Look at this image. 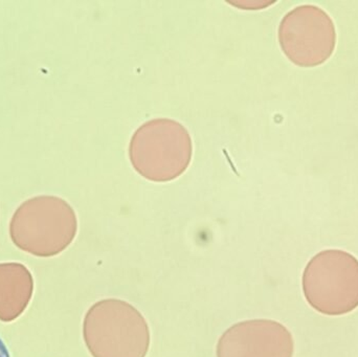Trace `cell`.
<instances>
[{
    "label": "cell",
    "mask_w": 358,
    "mask_h": 357,
    "mask_svg": "<svg viewBox=\"0 0 358 357\" xmlns=\"http://www.w3.org/2000/svg\"><path fill=\"white\" fill-rule=\"evenodd\" d=\"M73 207L56 195H38L23 201L13 214L10 236L21 251L36 257H54L67 249L77 235Z\"/></svg>",
    "instance_id": "obj_1"
},
{
    "label": "cell",
    "mask_w": 358,
    "mask_h": 357,
    "mask_svg": "<svg viewBox=\"0 0 358 357\" xmlns=\"http://www.w3.org/2000/svg\"><path fill=\"white\" fill-rule=\"evenodd\" d=\"M33 293V276L23 264L0 263V321L10 323L18 319Z\"/></svg>",
    "instance_id": "obj_7"
},
{
    "label": "cell",
    "mask_w": 358,
    "mask_h": 357,
    "mask_svg": "<svg viewBox=\"0 0 358 357\" xmlns=\"http://www.w3.org/2000/svg\"><path fill=\"white\" fill-rule=\"evenodd\" d=\"M0 357H10V352L1 339H0Z\"/></svg>",
    "instance_id": "obj_8"
},
{
    "label": "cell",
    "mask_w": 358,
    "mask_h": 357,
    "mask_svg": "<svg viewBox=\"0 0 358 357\" xmlns=\"http://www.w3.org/2000/svg\"><path fill=\"white\" fill-rule=\"evenodd\" d=\"M83 339L92 357H146L150 329L131 304L117 299L96 302L86 314Z\"/></svg>",
    "instance_id": "obj_2"
},
{
    "label": "cell",
    "mask_w": 358,
    "mask_h": 357,
    "mask_svg": "<svg viewBox=\"0 0 358 357\" xmlns=\"http://www.w3.org/2000/svg\"><path fill=\"white\" fill-rule=\"evenodd\" d=\"M309 305L326 316H343L358 307V260L340 249L315 255L302 278Z\"/></svg>",
    "instance_id": "obj_4"
},
{
    "label": "cell",
    "mask_w": 358,
    "mask_h": 357,
    "mask_svg": "<svg viewBox=\"0 0 358 357\" xmlns=\"http://www.w3.org/2000/svg\"><path fill=\"white\" fill-rule=\"evenodd\" d=\"M284 54L300 66L325 62L336 46V27L327 13L315 6H301L288 12L279 27Z\"/></svg>",
    "instance_id": "obj_5"
},
{
    "label": "cell",
    "mask_w": 358,
    "mask_h": 357,
    "mask_svg": "<svg viewBox=\"0 0 358 357\" xmlns=\"http://www.w3.org/2000/svg\"><path fill=\"white\" fill-rule=\"evenodd\" d=\"M193 142L187 128L176 119H150L132 134L129 159L134 170L152 182H170L189 167Z\"/></svg>",
    "instance_id": "obj_3"
},
{
    "label": "cell",
    "mask_w": 358,
    "mask_h": 357,
    "mask_svg": "<svg viewBox=\"0 0 358 357\" xmlns=\"http://www.w3.org/2000/svg\"><path fill=\"white\" fill-rule=\"evenodd\" d=\"M294 337L271 320H250L229 327L219 339L217 357H292Z\"/></svg>",
    "instance_id": "obj_6"
}]
</instances>
